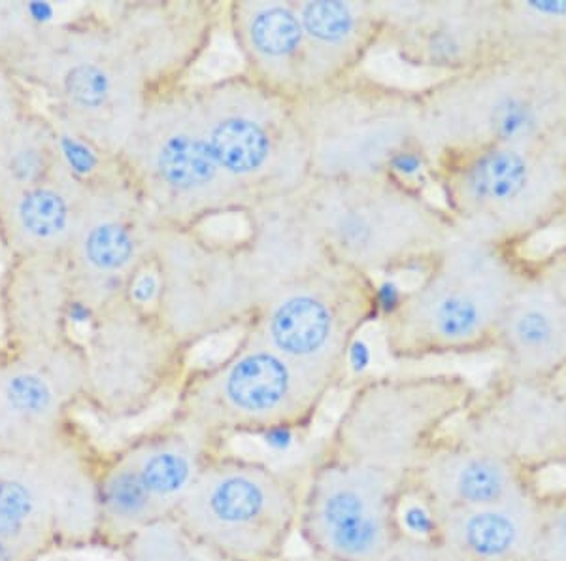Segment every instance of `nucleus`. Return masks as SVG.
<instances>
[{"label":"nucleus","instance_id":"1","mask_svg":"<svg viewBox=\"0 0 566 561\" xmlns=\"http://www.w3.org/2000/svg\"><path fill=\"white\" fill-rule=\"evenodd\" d=\"M461 373L381 374L352 389L303 477L298 533L325 561H380L438 440L476 399Z\"/></svg>","mask_w":566,"mask_h":561},{"label":"nucleus","instance_id":"2","mask_svg":"<svg viewBox=\"0 0 566 561\" xmlns=\"http://www.w3.org/2000/svg\"><path fill=\"white\" fill-rule=\"evenodd\" d=\"M42 91L48 116L101 154L122 152L155 90L104 8L53 21L7 63Z\"/></svg>","mask_w":566,"mask_h":561},{"label":"nucleus","instance_id":"3","mask_svg":"<svg viewBox=\"0 0 566 561\" xmlns=\"http://www.w3.org/2000/svg\"><path fill=\"white\" fill-rule=\"evenodd\" d=\"M527 269L520 250L455 231L387 312V354L395 362H423L493 352Z\"/></svg>","mask_w":566,"mask_h":561},{"label":"nucleus","instance_id":"4","mask_svg":"<svg viewBox=\"0 0 566 561\" xmlns=\"http://www.w3.org/2000/svg\"><path fill=\"white\" fill-rule=\"evenodd\" d=\"M418 93L419 144L431 165L499 144L566 141V76L531 61L493 59Z\"/></svg>","mask_w":566,"mask_h":561},{"label":"nucleus","instance_id":"5","mask_svg":"<svg viewBox=\"0 0 566 561\" xmlns=\"http://www.w3.org/2000/svg\"><path fill=\"white\" fill-rule=\"evenodd\" d=\"M431 173L455 229L522 252L566 218V141L438 157Z\"/></svg>","mask_w":566,"mask_h":561},{"label":"nucleus","instance_id":"6","mask_svg":"<svg viewBox=\"0 0 566 561\" xmlns=\"http://www.w3.org/2000/svg\"><path fill=\"white\" fill-rule=\"evenodd\" d=\"M331 389L287 362L250 330L218 362L189 367L170 416L208 440L303 433Z\"/></svg>","mask_w":566,"mask_h":561},{"label":"nucleus","instance_id":"7","mask_svg":"<svg viewBox=\"0 0 566 561\" xmlns=\"http://www.w3.org/2000/svg\"><path fill=\"white\" fill-rule=\"evenodd\" d=\"M304 200L331 258L370 277L424 269L458 231L444 207L397 176L312 180Z\"/></svg>","mask_w":566,"mask_h":561},{"label":"nucleus","instance_id":"8","mask_svg":"<svg viewBox=\"0 0 566 561\" xmlns=\"http://www.w3.org/2000/svg\"><path fill=\"white\" fill-rule=\"evenodd\" d=\"M116 163L163 226L200 229L250 208L208 146L193 84L149 98Z\"/></svg>","mask_w":566,"mask_h":561},{"label":"nucleus","instance_id":"9","mask_svg":"<svg viewBox=\"0 0 566 561\" xmlns=\"http://www.w3.org/2000/svg\"><path fill=\"white\" fill-rule=\"evenodd\" d=\"M303 478L218 448L170 522L218 561H282L298 531Z\"/></svg>","mask_w":566,"mask_h":561},{"label":"nucleus","instance_id":"10","mask_svg":"<svg viewBox=\"0 0 566 561\" xmlns=\"http://www.w3.org/2000/svg\"><path fill=\"white\" fill-rule=\"evenodd\" d=\"M193 93L208 146L250 207L308 187V149L295 103L244 71L193 84Z\"/></svg>","mask_w":566,"mask_h":561},{"label":"nucleus","instance_id":"11","mask_svg":"<svg viewBox=\"0 0 566 561\" xmlns=\"http://www.w3.org/2000/svg\"><path fill=\"white\" fill-rule=\"evenodd\" d=\"M295 106L312 180L386 178L402 155L421 149L418 91L359 72Z\"/></svg>","mask_w":566,"mask_h":561},{"label":"nucleus","instance_id":"12","mask_svg":"<svg viewBox=\"0 0 566 561\" xmlns=\"http://www.w3.org/2000/svg\"><path fill=\"white\" fill-rule=\"evenodd\" d=\"M380 307V290L370 274L331 259L266 291L245 330L335 392L357 335Z\"/></svg>","mask_w":566,"mask_h":561},{"label":"nucleus","instance_id":"13","mask_svg":"<svg viewBox=\"0 0 566 561\" xmlns=\"http://www.w3.org/2000/svg\"><path fill=\"white\" fill-rule=\"evenodd\" d=\"M84 346V407L106 424H123L176 397L189 354L154 312L122 299L90 318Z\"/></svg>","mask_w":566,"mask_h":561},{"label":"nucleus","instance_id":"14","mask_svg":"<svg viewBox=\"0 0 566 561\" xmlns=\"http://www.w3.org/2000/svg\"><path fill=\"white\" fill-rule=\"evenodd\" d=\"M154 271V314L186 349L245 330L258 310V288L239 242L161 224Z\"/></svg>","mask_w":566,"mask_h":561},{"label":"nucleus","instance_id":"15","mask_svg":"<svg viewBox=\"0 0 566 561\" xmlns=\"http://www.w3.org/2000/svg\"><path fill=\"white\" fill-rule=\"evenodd\" d=\"M223 448L168 414L161 424L104 450L98 471V547L122 552L175 517L202 465Z\"/></svg>","mask_w":566,"mask_h":561},{"label":"nucleus","instance_id":"16","mask_svg":"<svg viewBox=\"0 0 566 561\" xmlns=\"http://www.w3.org/2000/svg\"><path fill=\"white\" fill-rule=\"evenodd\" d=\"M159 227L116 159L91 176L66 250L76 310L91 318L127 298L135 278L154 263Z\"/></svg>","mask_w":566,"mask_h":561},{"label":"nucleus","instance_id":"17","mask_svg":"<svg viewBox=\"0 0 566 561\" xmlns=\"http://www.w3.org/2000/svg\"><path fill=\"white\" fill-rule=\"evenodd\" d=\"M536 477L566 467V382L493 374L450 429Z\"/></svg>","mask_w":566,"mask_h":561},{"label":"nucleus","instance_id":"18","mask_svg":"<svg viewBox=\"0 0 566 561\" xmlns=\"http://www.w3.org/2000/svg\"><path fill=\"white\" fill-rule=\"evenodd\" d=\"M82 341L0 352V451H34L57 439L84 407Z\"/></svg>","mask_w":566,"mask_h":561},{"label":"nucleus","instance_id":"19","mask_svg":"<svg viewBox=\"0 0 566 561\" xmlns=\"http://www.w3.org/2000/svg\"><path fill=\"white\" fill-rule=\"evenodd\" d=\"M384 34L405 65L440 77L501 58V2H381Z\"/></svg>","mask_w":566,"mask_h":561},{"label":"nucleus","instance_id":"20","mask_svg":"<svg viewBox=\"0 0 566 561\" xmlns=\"http://www.w3.org/2000/svg\"><path fill=\"white\" fill-rule=\"evenodd\" d=\"M496 373L525 381L566 376V242L528 258L527 277L501 325Z\"/></svg>","mask_w":566,"mask_h":561},{"label":"nucleus","instance_id":"21","mask_svg":"<svg viewBox=\"0 0 566 561\" xmlns=\"http://www.w3.org/2000/svg\"><path fill=\"white\" fill-rule=\"evenodd\" d=\"M541 488V477L448 432L419 467L408 497L418 499L434 520L444 512L504 503Z\"/></svg>","mask_w":566,"mask_h":561},{"label":"nucleus","instance_id":"22","mask_svg":"<svg viewBox=\"0 0 566 561\" xmlns=\"http://www.w3.org/2000/svg\"><path fill=\"white\" fill-rule=\"evenodd\" d=\"M76 312L65 256H15L0 272V352L72 339Z\"/></svg>","mask_w":566,"mask_h":561},{"label":"nucleus","instance_id":"23","mask_svg":"<svg viewBox=\"0 0 566 561\" xmlns=\"http://www.w3.org/2000/svg\"><path fill=\"white\" fill-rule=\"evenodd\" d=\"M227 20L244 72L291 103L316 93L308 42L295 2H231Z\"/></svg>","mask_w":566,"mask_h":561},{"label":"nucleus","instance_id":"24","mask_svg":"<svg viewBox=\"0 0 566 561\" xmlns=\"http://www.w3.org/2000/svg\"><path fill=\"white\" fill-rule=\"evenodd\" d=\"M242 216L245 237L239 245L258 288L259 301L272 288L303 277L333 259L312 224L304 189L259 200Z\"/></svg>","mask_w":566,"mask_h":561},{"label":"nucleus","instance_id":"25","mask_svg":"<svg viewBox=\"0 0 566 561\" xmlns=\"http://www.w3.org/2000/svg\"><path fill=\"white\" fill-rule=\"evenodd\" d=\"M87 180L74 173L63 157L48 178L0 200V246L8 258H66Z\"/></svg>","mask_w":566,"mask_h":561},{"label":"nucleus","instance_id":"26","mask_svg":"<svg viewBox=\"0 0 566 561\" xmlns=\"http://www.w3.org/2000/svg\"><path fill=\"white\" fill-rule=\"evenodd\" d=\"M295 8L308 42L316 91L359 74L365 59L381 45V2L304 0Z\"/></svg>","mask_w":566,"mask_h":561},{"label":"nucleus","instance_id":"27","mask_svg":"<svg viewBox=\"0 0 566 561\" xmlns=\"http://www.w3.org/2000/svg\"><path fill=\"white\" fill-rule=\"evenodd\" d=\"M541 490L482 509L455 510L434 518V537L459 561H533L541 528Z\"/></svg>","mask_w":566,"mask_h":561},{"label":"nucleus","instance_id":"28","mask_svg":"<svg viewBox=\"0 0 566 561\" xmlns=\"http://www.w3.org/2000/svg\"><path fill=\"white\" fill-rule=\"evenodd\" d=\"M0 537L39 561L61 550L52 465L44 446L0 451Z\"/></svg>","mask_w":566,"mask_h":561},{"label":"nucleus","instance_id":"29","mask_svg":"<svg viewBox=\"0 0 566 561\" xmlns=\"http://www.w3.org/2000/svg\"><path fill=\"white\" fill-rule=\"evenodd\" d=\"M501 58L531 61L566 76V0L501 2Z\"/></svg>","mask_w":566,"mask_h":561},{"label":"nucleus","instance_id":"30","mask_svg":"<svg viewBox=\"0 0 566 561\" xmlns=\"http://www.w3.org/2000/svg\"><path fill=\"white\" fill-rule=\"evenodd\" d=\"M63 162L57 127L33 106L0 144V200L39 184Z\"/></svg>","mask_w":566,"mask_h":561},{"label":"nucleus","instance_id":"31","mask_svg":"<svg viewBox=\"0 0 566 561\" xmlns=\"http://www.w3.org/2000/svg\"><path fill=\"white\" fill-rule=\"evenodd\" d=\"M122 554L127 561H218L195 547L170 520L135 537Z\"/></svg>","mask_w":566,"mask_h":561},{"label":"nucleus","instance_id":"32","mask_svg":"<svg viewBox=\"0 0 566 561\" xmlns=\"http://www.w3.org/2000/svg\"><path fill=\"white\" fill-rule=\"evenodd\" d=\"M533 561H566V490L544 488Z\"/></svg>","mask_w":566,"mask_h":561},{"label":"nucleus","instance_id":"33","mask_svg":"<svg viewBox=\"0 0 566 561\" xmlns=\"http://www.w3.org/2000/svg\"><path fill=\"white\" fill-rule=\"evenodd\" d=\"M31 108L23 82L15 72L0 59V144L7 141L13 125Z\"/></svg>","mask_w":566,"mask_h":561},{"label":"nucleus","instance_id":"34","mask_svg":"<svg viewBox=\"0 0 566 561\" xmlns=\"http://www.w3.org/2000/svg\"><path fill=\"white\" fill-rule=\"evenodd\" d=\"M380 561H459L444 542L437 537L402 533Z\"/></svg>","mask_w":566,"mask_h":561},{"label":"nucleus","instance_id":"35","mask_svg":"<svg viewBox=\"0 0 566 561\" xmlns=\"http://www.w3.org/2000/svg\"><path fill=\"white\" fill-rule=\"evenodd\" d=\"M0 561H39L33 554L21 549L18 544L0 537Z\"/></svg>","mask_w":566,"mask_h":561},{"label":"nucleus","instance_id":"36","mask_svg":"<svg viewBox=\"0 0 566 561\" xmlns=\"http://www.w3.org/2000/svg\"><path fill=\"white\" fill-rule=\"evenodd\" d=\"M282 561H287V560H282Z\"/></svg>","mask_w":566,"mask_h":561},{"label":"nucleus","instance_id":"37","mask_svg":"<svg viewBox=\"0 0 566 561\" xmlns=\"http://www.w3.org/2000/svg\"><path fill=\"white\" fill-rule=\"evenodd\" d=\"M565 221H566V218H565Z\"/></svg>","mask_w":566,"mask_h":561}]
</instances>
